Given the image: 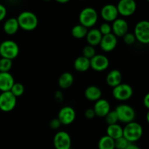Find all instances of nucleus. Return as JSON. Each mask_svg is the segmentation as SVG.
<instances>
[{"label": "nucleus", "mask_w": 149, "mask_h": 149, "mask_svg": "<svg viewBox=\"0 0 149 149\" xmlns=\"http://www.w3.org/2000/svg\"><path fill=\"white\" fill-rule=\"evenodd\" d=\"M87 32H88V29L81 24H77L71 29V33L73 37H74L75 39H81L86 37Z\"/></svg>", "instance_id": "obj_25"}, {"label": "nucleus", "mask_w": 149, "mask_h": 149, "mask_svg": "<svg viewBox=\"0 0 149 149\" xmlns=\"http://www.w3.org/2000/svg\"><path fill=\"white\" fill-rule=\"evenodd\" d=\"M122 38H123L124 42L127 45H132L136 42V39H135L134 33H130V32H127Z\"/></svg>", "instance_id": "obj_33"}, {"label": "nucleus", "mask_w": 149, "mask_h": 149, "mask_svg": "<svg viewBox=\"0 0 149 149\" xmlns=\"http://www.w3.org/2000/svg\"><path fill=\"white\" fill-rule=\"evenodd\" d=\"M129 26L126 20L123 18H117L112 23V33L116 37H123L128 32Z\"/></svg>", "instance_id": "obj_14"}, {"label": "nucleus", "mask_w": 149, "mask_h": 149, "mask_svg": "<svg viewBox=\"0 0 149 149\" xmlns=\"http://www.w3.org/2000/svg\"><path fill=\"white\" fill-rule=\"evenodd\" d=\"M74 81V76L71 73L64 72L60 76L58 79V86L62 90H67L72 86Z\"/></svg>", "instance_id": "obj_22"}, {"label": "nucleus", "mask_w": 149, "mask_h": 149, "mask_svg": "<svg viewBox=\"0 0 149 149\" xmlns=\"http://www.w3.org/2000/svg\"><path fill=\"white\" fill-rule=\"evenodd\" d=\"M74 67L78 72H85L90 68V60L84 58V56H79L74 61Z\"/></svg>", "instance_id": "obj_23"}, {"label": "nucleus", "mask_w": 149, "mask_h": 149, "mask_svg": "<svg viewBox=\"0 0 149 149\" xmlns=\"http://www.w3.org/2000/svg\"><path fill=\"white\" fill-rule=\"evenodd\" d=\"M143 105L146 109H149V94L147 93L143 97Z\"/></svg>", "instance_id": "obj_38"}, {"label": "nucleus", "mask_w": 149, "mask_h": 149, "mask_svg": "<svg viewBox=\"0 0 149 149\" xmlns=\"http://www.w3.org/2000/svg\"><path fill=\"white\" fill-rule=\"evenodd\" d=\"M90 68L95 71L101 72L106 71L109 66V60L106 55L102 54H96L90 60Z\"/></svg>", "instance_id": "obj_12"}, {"label": "nucleus", "mask_w": 149, "mask_h": 149, "mask_svg": "<svg viewBox=\"0 0 149 149\" xmlns=\"http://www.w3.org/2000/svg\"><path fill=\"white\" fill-rule=\"evenodd\" d=\"M95 52H96L95 49L94 47L87 45L83 47L82 56H84V58H87V59L90 60L96 55Z\"/></svg>", "instance_id": "obj_30"}, {"label": "nucleus", "mask_w": 149, "mask_h": 149, "mask_svg": "<svg viewBox=\"0 0 149 149\" xmlns=\"http://www.w3.org/2000/svg\"><path fill=\"white\" fill-rule=\"evenodd\" d=\"M125 149H141V148H140V147L138 146H137L135 143H130Z\"/></svg>", "instance_id": "obj_39"}, {"label": "nucleus", "mask_w": 149, "mask_h": 149, "mask_svg": "<svg viewBox=\"0 0 149 149\" xmlns=\"http://www.w3.org/2000/svg\"><path fill=\"white\" fill-rule=\"evenodd\" d=\"M117 42V37H116L111 33L108 35L103 36L99 45H100V47L102 50L106 52H109L113 51L116 48Z\"/></svg>", "instance_id": "obj_15"}, {"label": "nucleus", "mask_w": 149, "mask_h": 149, "mask_svg": "<svg viewBox=\"0 0 149 149\" xmlns=\"http://www.w3.org/2000/svg\"><path fill=\"white\" fill-rule=\"evenodd\" d=\"M98 149H115L114 141L107 135L101 137L97 144Z\"/></svg>", "instance_id": "obj_26"}, {"label": "nucleus", "mask_w": 149, "mask_h": 149, "mask_svg": "<svg viewBox=\"0 0 149 149\" xmlns=\"http://www.w3.org/2000/svg\"><path fill=\"white\" fill-rule=\"evenodd\" d=\"M134 35L136 41L143 45L149 43V22L148 20H141L135 25Z\"/></svg>", "instance_id": "obj_6"}, {"label": "nucleus", "mask_w": 149, "mask_h": 149, "mask_svg": "<svg viewBox=\"0 0 149 149\" xmlns=\"http://www.w3.org/2000/svg\"><path fill=\"white\" fill-rule=\"evenodd\" d=\"M122 81V73L118 69H113L109 71L106 78V81L109 86L115 87L120 84Z\"/></svg>", "instance_id": "obj_18"}, {"label": "nucleus", "mask_w": 149, "mask_h": 149, "mask_svg": "<svg viewBox=\"0 0 149 149\" xmlns=\"http://www.w3.org/2000/svg\"><path fill=\"white\" fill-rule=\"evenodd\" d=\"M146 119H147V122H149V112H147L146 114Z\"/></svg>", "instance_id": "obj_41"}, {"label": "nucleus", "mask_w": 149, "mask_h": 149, "mask_svg": "<svg viewBox=\"0 0 149 149\" xmlns=\"http://www.w3.org/2000/svg\"><path fill=\"white\" fill-rule=\"evenodd\" d=\"M106 135L115 141L123 137V128L119 124L108 125L106 128Z\"/></svg>", "instance_id": "obj_24"}, {"label": "nucleus", "mask_w": 149, "mask_h": 149, "mask_svg": "<svg viewBox=\"0 0 149 149\" xmlns=\"http://www.w3.org/2000/svg\"><path fill=\"white\" fill-rule=\"evenodd\" d=\"M130 143L124 137L119 138L114 141L115 149H125Z\"/></svg>", "instance_id": "obj_31"}, {"label": "nucleus", "mask_w": 149, "mask_h": 149, "mask_svg": "<svg viewBox=\"0 0 149 149\" xmlns=\"http://www.w3.org/2000/svg\"><path fill=\"white\" fill-rule=\"evenodd\" d=\"M112 95L113 97L119 101H126L132 97L133 90L130 84L121 83L118 86L113 87Z\"/></svg>", "instance_id": "obj_7"}, {"label": "nucleus", "mask_w": 149, "mask_h": 149, "mask_svg": "<svg viewBox=\"0 0 149 149\" xmlns=\"http://www.w3.org/2000/svg\"><path fill=\"white\" fill-rule=\"evenodd\" d=\"M104 118H105V121H106V124H107L108 125L118 124V122H119L118 116L117 115H116V111H115V110H113V111L111 110Z\"/></svg>", "instance_id": "obj_29"}, {"label": "nucleus", "mask_w": 149, "mask_h": 149, "mask_svg": "<svg viewBox=\"0 0 149 149\" xmlns=\"http://www.w3.org/2000/svg\"><path fill=\"white\" fill-rule=\"evenodd\" d=\"M61 124L60 122V121L58 120V118H55V119H52V120L49 122V127L52 130H58L61 127Z\"/></svg>", "instance_id": "obj_34"}, {"label": "nucleus", "mask_w": 149, "mask_h": 149, "mask_svg": "<svg viewBox=\"0 0 149 149\" xmlns=\"http://www.w3.org/2000/svg\"><path fill=\"white\" fill-rule=\"evenodd\" d=\"M15 82L10 72H0V91L9 92Z\"/></svg>", "instance_id": "obj_17"}, {"label": "nucleus", "mask_w": 149, "mask_h": 149, "mask_svg": "<svg viewBox=\"0 0 149 149\" xmlns=\"http://www.w3.org/2000/svg\"><path fill=\"white\" fill-rule=\"evenodd\" d=\"M7 15V9L3 4H0V22L2 21Z\"/></svg>", "instance_id": "obj_36"}, {"label": "nucleus", "mask_w": 149, "mask_h": 149, "mask_svg": "<svg viewBox=\"0 0 149 149\" xmlns=\"http://www.w3.org/2000/svg\"><path fill=\"white\" fill-rule=\"evenodd\" d=\"M25 87L21 83L15 82L10 92L17 98V97H20L21 95H23Z\"/></svg>", "instance_id": "obj_27"}, {"label": "nucleus", "mask_w": 149, "mask_h": 149, "mask_svg": "<svg viewBox=\"0 0 149 149\" xmlns=\"http://www.w3.org/2000/svg\"><path fill=\"white\" fill-rule=\"evenodd\" d=\"M76 119L75 110L71 106H64L60 109L58 114V119L61 125H69Z\"/></svg>", "instance_id": "obj_11"}, {"label": "nucleus", "mask_w": 149, "mask_h": 149, "mask_svg": "<svg viewBox=\"0 0 149 149\" xmlns=\"http://www.w3.org/2000/svg\"><path fill=\"white\" fill-rule=\"evenodd\" d=\"M55 99L57 102H58V103L63 101V95L62 93H61V91L55 92Z\"/></svg>", "instance_id": "obj_37"}, {"label": "nucleus", "mask_w": 149, "mask_h": 149, "mask_svg": "<svg viewBox=\"0 0 149 149\" xmlns=\"http://www.w3.org/2000/svg\"><path fill=\"white\" fill-rule=\"evenodd\" d=\"M119 122L125 124L134 122L135 118V111L132 106L127 104H120L115 109Z\"/></svg>", "instance_id": "obj_5"}, {"label": "nucleus", "mask_w": 149, "mask_h": 149, "mask_svg": "<svg viewBox=\"0 0 149 149\" xmlns=\"http://www.w3.org/2000/svg\"><path fill=\"white\" fill-rule=\"evenodd\" d=\"M17 103V98L9 92H4L0 94V110L3 112H10L15 109Z\"/></svg>", "instance_id": "obj_8"}, {"label": "nucleus", "mask_w": 149, "mask_h": 149, "mask_svg": "<svg viewBox=\"0 0 149 149\" xmlns=\"http://www.w3.org/2000/svg\"><path fill=\"white\" fill-rule=\"evenodd\" d=\"M70 149H71V148H70Z\"/></svg>", "instance_id": "obj_42"}, {"label": "nucleus", "mask_w": 149, "mask_h": 149, "mask_svg": "<svg viewBox=\"0 0 149 149\" xmlns=\"http://www.w3.org/2000/svg\"><path fill=\"white\" fill-rule=\"evenodd\" d=\"M99 31L102 34V36H105V35H108L109 33H112L111 31V25L109 24V23H102L100 26V28L98 29Z\"/></svg>", "instance_id": "obj_32"}, {"label": "nucleus", "mask_w": 149, "mask_h": 149, "mask_svg": "<svg viewBox=\"0 0 149 149\" xmlns=\"http://www.w3.org/2000/svg\"><path fill=\"white\" fill-rule=\"evenodd\" d=\"M84 116L88 119H93L95 117V113L93 109H87L84 112Z\"/></svg>", "instance_id": "obj_35"}, {"label": "nucleus", "mask_w": 149, "mask_h": 149, "mask_svg": "<svg viewBox=\"0 0 149 149\" xmlns=\"http://www.w3.org/2000/svg\"><path fill=\"white\" fill-rule=\"evenodd\" d=\"M19 28L26 31H32L39 24L38 17L33 12L23 11L17 17Z\"/></svg>", "instance_id": "obj_1"}, {"label": "nucleus", "mask_w": 149, "mask_h": 149, "mask_svg": "<svg viewBox=\"0 0 149 149\" xmlns=\"http://www.w3.org/2000/svg\"><path fill=\"white\" fill-rule=\"evenodd\" d=\"M20 49L15 42L13 40H4L0 44V56L9 60H14L18 55Z\"/></svg>", "instance_id": "obj_4"}, {"label": "nucleus", "mask_w": 149, "mask_h": 149, "mask_svg": "<svg viewBox=\"0 0 149 149\" xmlns=\"http://www.w3.org/2000/svg\"><path fill=\"white\" fill-rule=\"evenodd\" d=\"M98 20V14L93 7H85L83 9L79 15V24L82 25L87 29L93 28L97 23Z\"/></svg>", "instance_id": "obj_3"}, {"label": "nucleus", "mask_w": 149, "mask_h": 149, "mask_svg": "<svg viewBox=\"0 0 149 149\" xmlns=\"http://www.w3.org/2000/svg\"><path fill=\"white\" fill-rule=\"evenodd\" d=\"M93 109L96 116L104 118L111 111V105L107 100L100 98L95 103L94 107Z\"/></svg>", "instance_id": "obj_16"}, {"label": "nucleus", "mask_w": 149, "mask_h": 149, "mask_svg": "<svg viewBox=\"0 0 149 149\" xmlns=\"http://www.w3.org/2000/svg\"><path fill=\"white\" fill-rule=\"evenodd\" d=\"M100 16L106 23H113L119 16L116 6L112 4H107L104 5L100 10Z\"/></svg>", "instance_id": "obj_13"}, {"label": "nucleus", "mask_w": 149, "mask_h": 149, "mask_svg": "<svg viewBox=\"0 0 149 149\" xmlns=\"http://www.w3.org/2000/svg\"><path fill=\"white\" fill-rule=\"evenodd\" d=\"M84 96L89 101L96 102L102 97V91L97 86H88L84 90Z\"/></svg>", "instance_id": "obj_19"}, {"label": "nucleus", "mask_w": 149, "mask_h": 149, "mask_svg": "<svg viewBox=\"0 0 149 149\" xmlns=\"http://www.w3.org/2000/svg\"><path fill=\"white\" fill-rule=\"evenodd\" d=\"M19 28L17 18L15 17H10L4 22L3 25V30L4 33L7 35H14L17 32Z\"/></svg>", "instance_id": "obj_21"}, {"label": "nucleus", "mask_w": 149, "mask_h": 149, "mask_svg": "<svg viewBox=\"0 0 149 149\" xmlns=\"http://www.w3.org/2000/svg\"><path fill=\"white\" fill-rule=\"evenodd\" d=\"M142 126L139 123L135 122L126 124L123 128V137L129 143H135L139 141L143 135Z\"/></svg>", "instance_id": "obj_2"}, {"label": "nucleus", "mask_w": 149, "mask_h": 149, "mask_svg": "<svg viewBox=\"0 0 149 149\" xmlns=\"http://www.w3.org/2000/svg\"><path fill=\"white\" fill-rule=\"evenodd\" d=\"M119 15L124 17L132 15L137 10V4L135 0H120L116 5Z\"/></svg>", "instance_id": "obj_10"}, {"label": "nucleus", "mask_w": 149, "mask_h": 149, "mask_svg": "<svg viewBox=\"0 0 149 149\" xmlns=\"http://www.w3.org/2000/svg\"><path fill=\"white\" fill-rule=\"evenodd\" d=\"M57 2L60 3V4H65V3L68 2V0H58Z\"/></svg>", "instance_id": "obj_40"}, {"label": "nucleus", "mask_w": 149, "mask_h": 149, "mask_svg": "<svg viewBox=\"0 0 149 149\" xmlns=\"http://www.w3.org/2000/svg\"><path fill=\"white\" fill-rule=\"evenodd\" d=\"M13 66V61L7 58H0V72H10Z\"/></svg>", "instance_id": "obj_28"}, {"label": "nucleus", "mask_w": 149, "mask_h": 149, "mask_svg": "<svg viewBox=\"0 0 149 149\" xmlns=\"http://www.w3.org/2000/svg\"><path fill=\"white\" fill-rule=\"evenodd\" d=\"M102 37L103 36L99 31L98 29H91L90 30H88L86 36V39L89 45L95 47L97 45H99Z\"/></svg>", "instance_id": "obj_20"}, {"label": "nucleus", "mask_w": 149, "mask_h": 149, "mask_svg": "<svg viewBox=\"0 0 149 149\" xmlns=\"http://www.w3.org/2000/svg\"><path fill=\"white\" fill-rule=\"evenodd\" d=\"M53 146L55 149H70L71 146V138L69 134L65 131H59L53 138Z\"/></svg>", "instance_id": "obj_9"}]
</instances>
